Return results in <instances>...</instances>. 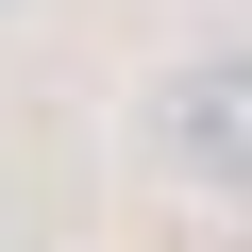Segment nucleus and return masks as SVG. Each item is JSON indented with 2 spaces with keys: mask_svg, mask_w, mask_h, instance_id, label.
<instances>
[{
  "mask_svg": "<svg viewBox=\"0 0 252 252\" xmlns=\"http://www.w3.org/2000/svg\"><path fill=\"white\" fill-rule=\"evenodd\" d=\"M168 168L185 185H252V51H202L168 84Z\"/></svg>",
  "mask_w": 252,
  "mask_h": 252,
  "instance_id": "nucleus-1",
  "label": "nucleus"
}]
</instances>
